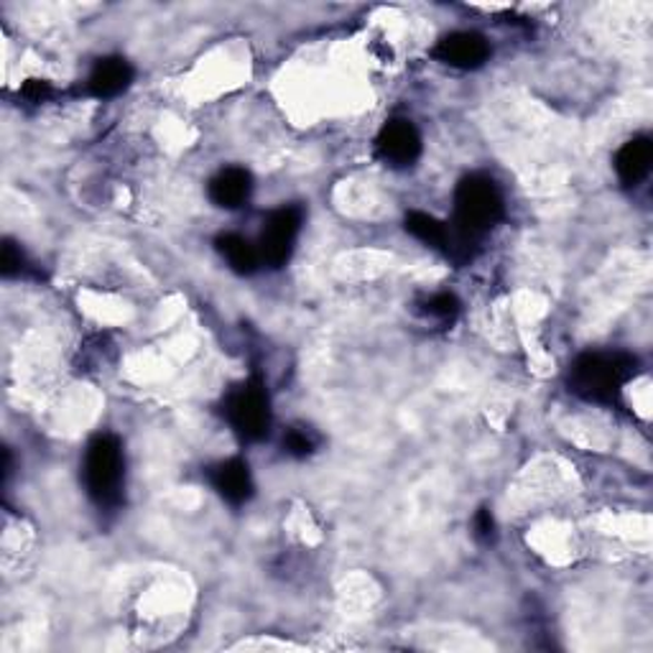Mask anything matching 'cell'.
<instances>
[{"label": "cell", "instance_id": "17", "mask_svg": "<svg viewBox=\"0 0 653 653\" xmlns=\"http://www.w3.org/2000/svg\"><path fill=\"white\" fill-rule=\"evenodd\" d=\"M0 266H3V274L6 276H13V274L21 271V268H23V254H21V248H16V243L6 240L3 258H0Z\"/></svg>", "mask_w": 653, "mask_h": 653}, {"label": "cell", "instance_id": "15", "mask_svg": "<svg viewBox=\"0 0 653 653\" xmlns=\"http://www.w3.org/2000/svg\"><path fill=\"white\" fill-rule=\"evenodd\" d=\"M422 315L426 319H434V321H455V317L459 315L457 296L447 294V291L429 296V299L422 304Z\"/></svg>", "mask_w": 653, "mask_h": 653}, {"label": "cell", "instance_id": "5", "mask_svg": "<svg viewBox=\"0 0 653 653\" xmlns=\"http://www.w3.org/2000/svg\"><path fill=\"white\" fill-rule=\"evenodd\" d=\"M301 225H304V210L299 205L281 207V210L268 215L264 232H260V240H258L260 264L271 268H281L289 264V258L296 248V240H299Z\"/></svg>", "mask_w": 653, "mask_h": 653}, {"label": "cell", "instance_id": "9", "mask_svg": "<svg viewBox=\"0 0 653 653\" xmlns=\"http://www.w3.org/2000/svg\"><path fill=\"white\" fill-rule=\"evenodd\" d=\"M250 191H254V177H250V171L240 167L217 171L210 179V185H207L210 202L220 207V210H240L250 199Z\"/></svg>", "mask_w": 653, "mask_h": 653}, {"label": "cell", "instance_id": "3", "mask_svg": "<svg viewBox=\"0 0 653 653\" xmlns=\"http://www.w3.org/2000/svg\"><path fill=\"white\" fill-rule=\"evenodd\" d=\"M506 215V202L498 185L493 179L483 177V174H469L459 181L455 189V217H452V228L465 232L467 238L481 240L487 230Z\"/></svg>", "mask_w": 653, "mask_h": 653}, {"label": "cell", "instance_id": "16", "mask_svg": "<svg viewBox=\"0 0 653 653\" xmlns=\"http://www.w3.org/2000/svg\"><path fill=\"white\" fill-rule=\"evenodd\" d=\"M473 534H475L477 542H483V544H491L495 538V518H493V513L487 508H481L475 513Z\"/></svg>", "mask_w": 653, "mask_h": 653}, {"label": "cell", "instance_id": "11", "mask_svg": "<svg viewBox=\"0 0 653 653\" xmlns=\"http://www.w3.org/2000/svg\"><path fill=\"white\" fill-rule=\"evenodd\" d=\"M653 164V144L646 136H635L631 141L621 146V151L615 154V171L617 179L625 187H639L643 179L651 174Z\"/></svg>", "mask_w": 653, "mask_h": 653}, {"label": "cell", "instance_id": "1", "mask_svg": "<svg viewBox=\"0 0 653 653\" xmlns=\"http://www.w3.org/2000/svg\"><path fill=\"white\" fill-rule=\"evenodd\" d=\"M635 358L629 353H585L570 370V390L590 404H615L623 386L635 376Z\"/></svg>", "mask_w": 653, "mask_h": 653}, {"label": "cell", "instance_id": "18", "mask_svg": "<svg viewBox=\"0 0 653 653\" xmlns=\"http://www.w3.org/2000/svg\"><path fill=\"white\" fill-rule=\"evenodd\" d=\"M51 95V87L41 80H31L23 85V98L29 102H43Z\"/></svg>", "mask_w": 653, "mask_h": 653}, {"label": "cell", "instance_id": "4", "mask_svg": "<svg viewBox=\"0 0 653 653\" xmlns=\"http://www.w3.org/2000/svg\"><path fill=\"white\" fill-rule=\"evenodd\" d=\"M225 419L243 442H260L271 429V398L260 378H248L225 396Z\"/></svg>", "mask_w": 653, "mask_h": 653}, {"label": "cell", "instance_id": "8", "mask_svg": "<svg viewBox=\"0 0 653 653\" xmlns=\"http://www.w3.org/2000/svg\"><path fill=\"white\" fill-rule=\"evenodd\" d=\"M207 477H210V485L215 487V493L220 495L225 503H230V506H246V503L254 498L256 485L246 459L240 457L222 459V463H217L207 469Z\"/></svg>", "mask_w": 653, "mask_h": 653}, {"label": "cell", "instance_id": "12", "mask_svg": "<svg viewBox=\"0 0 653 653\" xmlns=\"http://www.w3.org/2000/svg\"><path fill=\"white\" fill-rule=\"evenodd\" d=\"M217 254L222 256L225 264H228L235 274H254L260 266V256H258V246H254L248 238H243L238 232H225L220 238L215 240Z\"/></svg>", "mask_w": 653, "mask_h": 653}, {"label": "cell", "instance_id": "13", "mask_svg": "<svg viewBox=\"0 0 653 653\" xmlns=\"http://www.w3.org/2000/svg\"><path fill=\"white\" fill-rule=\"evenodd\" d=\"M406 232L414 235L416 240H422L424 246L442 250V254H447L449 250V235H452L449 225L437 220L434 215L408 212L406 215Z\"/></svg>", "mask_w": 653, "mask_h": 653}, {"label": "cell", "instance_id": "14", "mask_svg": "<svg viewBox=\"0 0 653 653\" xmlns=\"http://www.w3.org/2000/svg\"><path fill=\"white\" fill-rule=\"evenodd\" d=\"M319 444H321V437L307 424H294L291 429L284 434L286 455H291L296 459L315 455V452L319 449Z\"/></svg>", "mask_w": 653, "mask_h": 653}, {"label": "cell", "instance_id": "2", "mask_svg": "<svg viewBox=\"0 0 653 653\" xmlns=\"http://www.w3.org/2000/svg\"><path fill=\"white\" fill-rule=\"evenodd\" d=\"M82 483L98 508L112 511L123 501L126 455L116 434H98L82 457Z\"/></svg>", "mask_w": 653, "mask_h": 653}, {"label": "cell", "instance_id": "6", "mask_svg": "<svg viewBox=\"0 0 653 653\" xmlns=\"http://www.w3.org/2000/svg\"><path fill=\"white\" fill-rule=\"evenodd\" d=\"M376 156L390 169H408L422 156V136L412 120L394 118L376 136Z\"/></svg>", "mask_w": 653, "mask_h": 653}, {"label": "cell", "instance_id": "7", "mask_svg": "<svg viewBox=\"0 0 653 653\" xmlns=\"http://www.w3.org/2000/svg\"><path fill=\"white\" fill-rule=\"evenodd\" d=\"M432 57L439 65H447L452 69H477L491 57V43L475 31H455L437 41V47L432 49Z\"/></svg>", "mask_w": 653, "mask_h": 653}, {"label": "cell", "instance_id": "10", "mask_svg": "<svg viewBox=\"0 0 653 653\" xmlns=\"http://www.w3.org/2000/svg\"><path fill=\"white\" fill-rule=\"evenodd\" d=\"M130 82H133V67L123 57H106L92 67L90 77H87V90L92 98L110 100L126 92Z\"/></svg>", "mask_w": 653, "mask_h": 653}]
</instances>
